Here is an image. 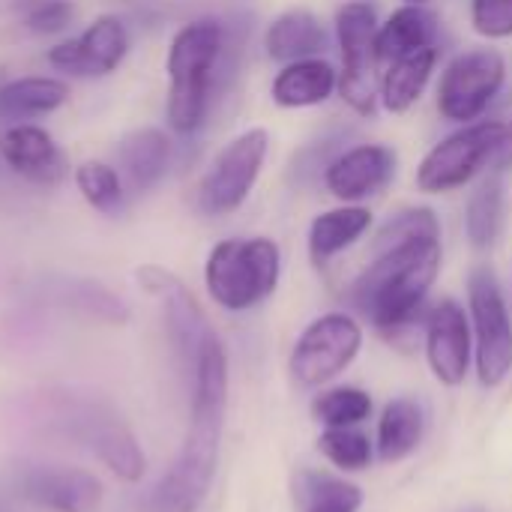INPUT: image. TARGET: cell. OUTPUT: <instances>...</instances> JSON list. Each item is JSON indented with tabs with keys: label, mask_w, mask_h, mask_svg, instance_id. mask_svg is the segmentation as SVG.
I'll return each instance as SVG.
<instances>
[{
	"label": "cell",
	"mask_w": 512,
	"mask_h": 512,
	"mask_svg": "<svg viewBox=\"0 0 512 512\" xmlns=\"http://www.w3.org/2000/svg\"><path fill=\"white\" fill-rule=\"evenodd\" d=\"M441 258V237L375 246V261L351 285V303L378 333L396 336L420 315L441 273Z\"/></svg>",
	"instance_id": "cell-1"
},
{
	"label": "cell",
	"mask_w": 512,
	"mask_h": 512,
	"mask_svg": "<svg viewBox=\"0 0 512 512\" xmlns=\"http://www.w3.org/2000/svg\"><path fill=\"white\" fill-rule=\"evenodd\" d=\"M225 51V21L195 18L183 24L168 48V126L195 135L204 126L213 93H219V63Z\"/></svg>",
	"instance_id": "cell-2"
},
{
	"label": "cell",
	"mask_w": 512,
	"mask_h": 512,
	"mask_svg": "<svg viewBox=\"0 0 512 512\" xmlns=\"http://www.w3.org/2000/svg\"><path fill=\"white\" fill-rule=\"evenodd\" d=\"M282 249L270 237H231L210 249L204 285L216 306L249 312L261 306L279 285Z\"/></svg>",
	"instance_id": "cell-3"
},
{
	"label": "cell",
	"mask_w": 512,
	"mask_h": 512,
	"mask_svg": "<svg viewBox=\"0 0 512 512\" xmlns=\"http://www.w3.org/2000/svg\"><path fill=\"white\" fill-rule=\"evenodd\" d=\"M189 417V432L177 459L150 492V512H198L216 480L225 411L192 408Z\"/></svg>",
	"instance_id": "cell-4"
},
{
	"label": "cell",
	"mask_w": 512,
	"mask_h": 512,
	"mask_svg": "<svg viewBox=\"0 0 512 512\" xmlns=\"http://www.w3.org/2000/svg\"><path fill=\"white\" fill-rule=\"evenodd\" d=\"M468 318L477 378L486 390H498L512 372V318L501 282L489 267H477L468 276Z\"/></svg>",
	"instance_id": "cell-5"
},
{
	"label": "cell",
	"mask_w": 512,
	"mask_h": 512,
	"mask_svg": "<svg viewBox=\"0 0 512 512\" xmlns=\"http://www.w3.org/2000/svg\"><path fill=\"white\" fill-rule=\"evenodd\" d=\"M507 135V123L501 120H480L468 123L459 132L447 135L441 144H435L420 168H417V186L429 195H444L453 189H462L471 183L486 162L495 159L501 141Z\"/></svg>",
	"instance_id": "cell-6"
},
{
	"label": "cell",
	"mask_w": 512,
	"mask_h": 512,
	"mask_svg": "<svg viewBox=\"0 0 512 512\" xmlns=\"http://www.w3.org/2000/svg\"><path fill=\"white\" fill-rule=\"evenodd\" d=\"M363 348V327L345 315L330 312L315 318L294 342L288 357V372L297 387L315 390L342 375Z\"/></svg>",
	"instance_id": "cell-7"
},
{
	"label": "cell",
	"mask_w": 512,
	"mask_h": 512,
	"mask_svg": "<svg viewBox=\"0 0 512 512\" xmlns=\"http://www.w3.org/2000/svg\"><path fill=\"white\" fill-rule=\"evenodd\" d=\"M267 150L270 135L258 126L240 132L231 144H225L198 183V210L204 216H228L240 210L261 177Z\"/></svg>",
	"instance_id": "cell-8"
},
{
	"label": "cell",
	"mask_w": 512,
	"mask_h": 512,
	"mask_svg": "<svg viewBox=\"0 0 512 512\" xmlns=\"http://www.w3.org/2000/svg\"><path fill=\"white\" fill-rule=\"evenodd\" d=\"M378 12L369 0H351L336 12V33L342 48V75L339 90L342 99L357 114H372L378 102L375 87V63H378Z\"/></svg>",
	"instance_id": "cell-9"
},
{
	"label": "cell",
	"mask_w": 512,
	"mask_h": 512,
	"mask_svg": "<svg viewBox=\"0 0 512 512\" xmlns=\"http://www.w3.org/2000/svg\"><path fill=\"white\" fill-rule=\"evenodd\" d=\"M507 81V60L498 48H471L453 57L438 84V111L453 123H474Z\"/></svg>",
	"instance_id": "cell-10"
},
{
	"label": "cell",
	"mask_w": 512,
	"mask_h": 512,
	"mask_svg": "<svg viewBox=\"0 0 512 512\" xmlns=\"http://www.w3.org/2000/svg\"><path fill=\"white\" fill-rule=\"evenodd\" d=\"M138 282H141V288L150 297H156L162 303L168 339H171V345H174L183 369L189 372L192 363H195V357L201 354V348L216 336V330L210 327V321H207L204 309L198 306L195 294L174 273L147 264V267L138 270Z\"/></svg>",
	"instance_id": "cell-11"
},
{
	"label": "cell",
	"mask_w": 512,
	"mask_h": 512,
	"mask_svg": "<svg viewBox=\"0 0 512 512\" xmlns=\"http://www.w3.org/2000/svg\"><path fill=\"white\" fill-rule=\"evenodd\" d=\"M129 54V33L117 15H99L87 30L57 42L48 51V63L72 78H105Z\"/></svg>",
	"instance_id": "cell-12"
},
{
	"label": "cell",
	"mask_w": 512,
	"mask_h": 512,
	"mask_svg": "<svg viewBox=\"0 0 512 512\" xmlns=\"http://www.w3.org/2000/svg\"><path fill=\"white\" fill-rule=\"evenodd\" d=\"M426 360L438 384L459 387L465 384L474 363V333L468 312L444 297L426 315Z\"/></svg>",
	"instance_id": "cell-13"
},
{
	"label": "cell",
	"mask_w": 512,
	"mask_h": 512,
	"mask_svg": "<svg viewBox=\"0 0 512 512\" xmlns=\"http://www.w3.org/2000/svg\"><path fill=\"white\" fill-rule=\"evenodd\" d=\"M396 150L387 144H357L342 150L324 171V183L342 204H360L378 195L396 174Z\"/></svg>",
	"instance_id": "cell-14"
},
{
	"label": "cell",
	"mask_w": 512,
	"mask_h": 512,
	"mask_svg": "<svg viewBox=\"0 0 512 512\" xmlns=\"http://www.w3.org/2000/svg\"><path fill=\"white\" fill-rule=\"evenodd\" d=\"M21 498L45 512H96L105 489L99 477L81 468H33L21 480Z\"/></svg>",
	"instance_id": "cell-15"
},
{
	"label": "cell",
	"mask_w": 512,
	"mask_h": 512,
	"mask_svg": "<svg viewBox=\"0 0 512 512\" xmlns=\"http://www.w3.org/2000/svg\"><path fill=\"white\" fill-rule=\"evenodd\" d=\"M0 159L12 174L36 186H57L69 171L57 141L33 123H15L0 135Z\"/></svg>",
	"instance_id": "cell-16"
},
{
	"label": "cell",
	"mask_w": 512,
	"mask_h": 512,
	"mask_svg": "<svg viewBox=\"0 0 512 512\" xmlns=\"http://www.w3.org/2000/svg\"><path fill=\"white\" fill-rule=\"evenodd\" d=\"M81 426V441L90 447V453L123 483H138L147 474V456L132 435L129 426H123L111 414L87 411L78 420Z\"/></svg>",
	"instance_id": "cell-17"
},
{
	"label": "cell",
	"mask_w": 512,
	"mask_h": 512,
	"mask_svg": "<svg viewBox=\"0 0 512 512\" xmlns=\"http://www.w3.org/2000/svg\"><path fill=\"white\" fill-rule=\"evenodd\" d=\"M171 153H174L171 138L156 126H144L123 135L117 144V171L129 195L150 192L165 177L171 165Z\"/></svg>",
	"instance_id": "cell-18"
},
{
	"label": "cell",
	"mask_w": 512,
	"mask_h": 512,
	"mask_svg": "<svg viewBox=\"0 0 512 512\" xmlns=\"http://www.w3.org/2000/svg\"><path fill=\"white\" fill-rule=\"evenodd\" d=\"M339 87V72L321 60V57H306L285 63L279 75L273 78L270 96L282 108H312L327 102Z\"/></svg>",
	"instance_id": "cell-19"
},
{
	"label": "cell",
	"mask_w": 512,
	"mask_h": 512,
	"mask_svg": "<svg viewBox=\"0 0 512 512\" xmlns=\"http://www.w3.org/2000/svg\"><path fill=\"white\" fill-rule=\"evenodd\" d=\"M372 228V213L360 204H342L324 210L309 225V258L315 267H327L336 255L354 246Z\"/></svg>",
	"instance_id": "cell-20"
},
{
	"label": "cell",
	"mask_w": 512,
	"mask_h": 512,
	"mask_svg": "<svg viewBox=\"0 0 512 512\" xmlns=\"http://www.w3.org/2000/svg\"><path fill=\"white\" fill-rule=\"evenodd\" d=\"M426 435V408L417 399H393L384 405L381 420H378V441L375 453L381 462L393 465L417 453Z\"/></svg>",
	"instance_id": "cell-21"
},
{
	"label": "cell",
	"mask_w": 512,
	"mask_h": 512,
	"mask_svg": "<svg viewBox=\"0 0 512 512\" xmlns=\"http://www.w3.org/2000/svg\"><path fill=\"white\" fill-rule=\"evenodd\" d=\"M324 42H327V33L309 9L282 12L279 18L270 21V27L264 33L267 57L276 63H294V60L318 57Z\"/></svg>",
	"instance_id": "cell-22"
},
{
	"label": "cell",
	"mask_w": 512,
	"mask_h": 512,
	"mask_svg": "<svg viewBox=\"0 0 512 512\" xmlns=\"http://www.w3.org/2000/svg\"><path fill=\"white\" fill-rule=\"evenodd\" d=\"M69 99V87L51 75H30L15 78L0 87V120L24 123L33 117H45L57 111Z\"/></svg>",
	"instance_id": "cell-23"
},
{
	"label": "cell",
	"mask_w": 512,
	"mask_h": 512,
	"mask_svg": "<svg viewBox=\"0 0 512 512\" xmlns=\"http://www.w3.org/2000/svg\"><path fill=\"white\" fill-rule=\"evenodd\" d=\"M291 489L297 512H360L366 501L357 483L315 468H300Z\"/></svg>",
	"instance_id": "cell-24"
},
{
	"label": "cell",
	"mask_w": 512,
	"mask_h": 512,
	"mask_svg": "<svg viewBox=\"0 0 512 512\" xmlns=\"http://www.w3.org/2000/svg\"><path fill=\"white\" fill-rule=\"evenodd\" d=\"M435 60H438L435 45H426L405 57L390 60V69L381 81V99L390 114H405L417 105V99L423 96V90L432 78Z\"/></svg>",
	"instance_id": "cell-25"
},
{
	"label": "cell",
	"mask_w": 512,
	"mask_h": 512,
	"mask_svg": "<svg viewBox=\"0 0 512 512\" xmlns=\"http://www.w3.org/2000/svg\"><path fill=\"white\" fill-rule=\"evenodd\" d=\"M48 297L60 309H69L90 321H102L114 327L129 321V306L93 279H54L48 285Z\"/></svg>",
	"instance_id": "cell-26"
},
{
	"label": "cell",
	"mask_w": 512,
	"mask_h": 512,
	"mask_svg": "<svg viewBox=\"0 0 512 512\" xmlns=\"http://www.w3.org/2000/svg\"><path fill=\"white\" fill-rule=\"evenodd\" d=\"M432 39H435V15L423 6L405 3L378 27V39H375L378 60L405 57L417 48L432 45Z\"/></svg>",
	"instance_id": "cell-27"
},
{
	"label": "cell",
	"mask_w": 512,
	"mask_h": 512,
	"mask_svg": "<svg viewBox=\"0 0 512 512\" xmlns=\"http://www.w3.org/2000/svg\"><path fill=\"white\" fill-rule=\"evenodd\" d=\"M504 228V183L498 174L486 177L465 207V234L474 249H492Z\"/></svg>",
	"instance_id": "cell-28"
},
{
	"label": "cell",
	"mask_w": 512,
	"mask_h": 512,
	"mask_svg": "<svg viewBox=\"0 0 512 512\" xmlns=\"http://www.w3.org/2000/svg\"><path fill=\"white\" fill-rule=\"evenodd\" d=\"M75 186L81 198L102 216H120L126 207V186L114 165L87 159L75 168Z\"/></svg>",
	"instance_id": "cell-29"
},
{
	"label": "cell",
	"mask_w": 512,
	"mask_h": 512,
	"mask_svg": "<svg viewBox=\"0 0 512 512\" xmlns=\"http://www.w3.org/2000/svg\"><path fill=\"white\" fill-rule=\"evenodd\" d=\"M312 417L324 429H357L372 417V396L360 387H333L312 399Z\"/></svg>",
	"instance_id": "cell-30"
},
{
	"label": "cell",
	"mask_w": 512,
	"mask_h": 512,
	"mask_svg": "<svg viewBox=\"0 0 512 512\" xmlns=\"http://www.w3.org/2000/svg\"><path fill=\"white\" fill-rule=\"evenodd\" d=\"M318 450L342 474L366 471L375 459V444L369 441V435L360 432V426L357 429H324L318 438Z\"/></svg>",
	"instance_id": "cell-31"
},
{
	"label": "cell",
	"mask_w": 512,
	"mask_h": 512,
	"mask_svg": "<svg viewBox=\"0 0 512 512\" xmlns=\"http://www.w3.org/2000/svg\"><path fill=\"white\" fill-rule=\"evenodd\" d=\"M15 21L36 33V36H54L63 33L75 18L72 0H12Z\"/></svg>",
	"instance_id": "cell-32"
},
{
	"label": "cell",
	"mask_w": 512,
	"mask_h": 512,
	"mask_svg": "<svg viewBox=\"0 0 512 512\" xmlns=\"http://www.w3.org/2000/svg\"><path fill=\"white\" fill-rule=\"evenodd\" d=\"M411 237H441V222H438L435 210H429V207L399 210L396 216H390L384 222V228L375 237V246H390V243H402Z\"/></svg>",
	"instance_id": "cell-33"
},
{
	"label": "cell",
	"mask_w": 512,
	"mask_h": 512,
	"mask_svg": "<svg viewBox=\"0 0 512 512\" xmlns=\"http://www.w3.org/2000/svg\"><path fill=\"white\" fill-rule=\"evenodd\" d=\"M339 135H330V138H321V141H312L306 147H300L294 156H291V165H288V177L291 183L297 186H309L315 177H321L327 171V165L342 153L339 150Z\"/></svg>",
	"instance_id": "cell-34"
},
{
	"label": "cell",
	"mask_w": 512,
	"mask_h": 512,
	"mask_svg": "<svg viewBox=\"0 0 512 512\" xmlns=\"http://www.w3.org/2000/svg\"><path fill=\"white\" fill-rule=\"evenodd\" d=\"M471 24L486 39H510L512 0H471Z\"/></svg>",
	"instance_id": "cell-35"
},
{
	"label": "cell",
	"mask_w": 512,
	"mask_h": 512,
	"mask_svg": "<svg viewBox=\"0 0 512 512\" xmlns=\"http://www.w3.org/2000/svg\"><path fill=\"white\" fill-rule=\"evenodd\" d=\"M495 168L501 171V168H507L512 165V126H507V135H504V141H501V147H498V153H495Z\"/></svg>",
	"instance_id": "cell-36"
},
{
	"label": "cell",
	"mask_w": 512,
	"mask_h": 512,
	"mask_svg": "<svg viewBox=\"0 0 512 512\" xmlns=\"http://www.w3.org/2000/svg\"><path fill=\"white\" fill-rule=\"evenodd\" d=\"M405 3H411V6H423V3H429V0H405Z\"/></svg>",
	"instance_id": "cell-37"
},
{
	"label": "cell",
	"mask_w": 512,
	"mask_h": 512,
	"mask_svg": "<svg viewBox=\"0 0 512 512\" xmlns=\"http://www.w3.org/2000/svg\"><path fill=\"white\" fill-rule=\"evenodd\" d=\"M471 512H483V510H471Z\"/></svg>",
	"instance_id": "cell-38"
}]
</instances>
